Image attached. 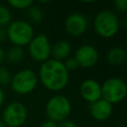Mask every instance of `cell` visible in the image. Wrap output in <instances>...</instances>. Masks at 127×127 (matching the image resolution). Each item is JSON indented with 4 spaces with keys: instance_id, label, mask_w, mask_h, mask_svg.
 <instances>
[{
    "instance_id": "cell-27",
    "label": "cell",
    "mask_w": 127,
    "mask_h": 127,
    "mask_svg": "<svg viewBox=\"0 0 127 127\" xmlns=\"http://www.w3.org/2000/svg\"><path fill=\"white\" fill-rule=\"evenodd\" d=\"M0 127H7V126L4 124V122H3L2 120H0Z\"/></svg>"
},
{
    "instance_id": "cell-25",
    "label": "cell",
    "mask_w": 127,
    "mask_h": 127,
    "mask_svg": "<svg viewBox=\"0 0 127 127\" xmlns=\"http://www.w3.org/2000/svg\"><path fill=\"white\" fill-rule=\"evenodd\" d=\"M4 101H5V93L2 89V87H0V107L3 105Z\"/></svg>"
},
{
    "instance_id": "cell-17",
    "label": "cell",
    "mask_w": 127,
    "mask_h": 127,
    "mask_svg": "<svg viewBox=\"0 0 127 127\" xmlns=\"http://www.w3.org/2000/svg\"><path fill=\"white\" fill-rule=\"evenodd\" d=\"M11 11L6 5L0 4V28H7L11 23Z\"/></svg>"
},
{
    "instance_id": "cell-6",
    "label": "cell",
    "mask_w": 127,
    "mask_h": 127,
    "mask_svg": "<svg viewBox=\"0 0 127 127\" xmlns=\"http://www.w3.org/2000/svg\"><path fill=\"white\" fill-rule=\"evenodd\" d=\"M126 95L127 84L121 77H109L101 84V98L105 99L112 105L121 102Z\"/></svg>"
},
{
    "instance_id": "cell-24",
    "label": "cell",
    "mask_w": 127,
    "mask_h": 127,
    "mask_svg": "<svg viewBox=\"0 0 127 127\" xmlns=\"http://www.w3.org/2000/svg\"><path fill=\"white\" fill-rule=\"evenodd\" d=\"M7 39V33L6 28H0V44L3 43Z\"/></svg>"
},
{
    "instance_id": "cell-16",
    "label": "cell",
    "mask_w": 127,
    "mask_h": 127,
    "mask_svg": "<svg viewBox=\"0 0 127 127\" xmlns=\"http://www.w3.org/2000/svg\"><path fill=\"white\" fill-rule=\"evenodd\" d=\"M27 12L28 15V19H29V23H34V24H39L44 20V11L42 10L41 7H39L38 5H32L31 7H29Z\"/></svg>"
},
{
    "instance_id": "cell-8",
    "label": "cell",
    "mask_w": 127,
    "mask_h": 127,
    "mask_svg": "<svg viewBox=\"0 0 127 127\" xmlns=\"http://www.w3.org/2000/svg\"><path fill=\"white\" fill-rule=\"evenodd\" d=\"M28 110L19 101L8 103L2 113V121L7 127H21L27 120Z\"/></svg>"
},
{
    "instance_id": "cell-1",
    "label": "cell",
    "mask_w": 127,
    "mask_h": 127,
    "mask_svg": "<svg viewBox=\"0 0 127 127\" xmlns=\"http://www.w3.org/2000/svg\"><path fill=\"white\" fill-rule=\"evenodd\" d=\"M38 78L48 90L61 91L68 83L69 72L63 62L50 59L41 64Z\"/></svg>"
},
{
    "instance_id": "cell-4",
    "label": "cell",
    "mask_w": 127,
    "mask_h": 127,
    "mask_svg": "<svg viewBox=\"0 0 127 127\" xmlns=\"http://www.w3.org/2000/svg\"><path fill=\"white\" fill-rule=\"evenodd\" d=\"M39 82L38 74L31 68H23L12 75L10 85L14 92L26 95L35 90Z\"/></svg>"
},
{
    "instance_id": "cell-10",
    "label": "cell",
    "mask_w": 127,
    "mask_h": 127,
    "mask_svg": "<svg viewBox=\"0 0 127 127\" xmlns=\"http://www.w3.org/2000/svg\"><path fill=\"white\" fill-rule=\"evenodd\" d=\"M87 29V19L79 12L69 14L64 21L65 32L72 37H79L85 33Z\"/></svg>"
},
{
    "instance_id": "cell-3",
    "label": "cell",
    "mask_w": 127,
    "mask_h": 127,
    "mask_svg": "<svg viewBox=\"0 0 127 127\" xmlns=\"http://www.w3.org/2000/svg\"><path fill=\"white\" fill-rule=\"evenodd\" d=\"M7 39L13 44V46L21 47L27 46L34 38V28L32 24L25 20H14L6 28Z\"/></svg>"
},
{
    "instance_id": "cell-9",
    "label": "cell",
    "mask_w": 127,
    "mask_h": 127,
    "mask_svg": "<svg viewBox=\"0 0 127 127\" xmlns=\"http://www.w3.org/2000/svg\"><path fill=\"white\" fill-rule=\"evenodd\" d=\"M73 57L76 60L79 67L89 68L97 64L99 54L94 46L85 44L76 49Z\"/></svg>"
},
{
    "instance_id": "cell-21",
    "label": "cell",
    "mask_w": 127,
    "mask_h": 127,
    "mask_svg": "<svg viewBox=\"0 0 127 127\" xmlns=\"http://www.w3.org/2000/svg\"><path fill=\"white\" fill-rule=\"evenodd\" d=\"M114 7L120 13H124L127 11V0H116L114 2Z\"/></svg>"
},
{
    "instance_id": "cell-18",
    "label": "cell",
    "mask_w": 127,
    "mask_h": 127,
    "mask_svg": "<svg viewBox=\"0 0 127 127\" xmlns=\"http://www.w3.org/2000/svg\"><path fill=\"white\" fill-rule=\"evenodd\" d=\"M33 4H34V2L32 0H10V1H8L9 6H11L13 8H16L18 10L28 9Z\"/></svg>"
},
{
    "instance_id": "cell-7",
    "label": "cell",
    "mask_w": 127,
    "mask_h": 127,
    "mask_svg": "<svg viewBox=\"0 0 127 127\" xmlns=\"http://www.w3.org/2000/svg\"><path fill=\"white\" fill-rule=\"evenodd\" d=\"M28 46V54L35 62L43 64L51 59L52 45L49 38L45 34L34 36Z\"/></svg>"
},
{
    "instance_id": "cell-14",
    "label": "cell",
    "mask_w": 127,
    "mask_h": 127,
    "mask_svg": "<svg viewBox=\"0 0 127 127\" xmlns=\"http://www.w3.org/2000/svg\"><path fill=\"white\" fill-rule=\"evenodd\" d=\"M106 61L110 65L119 66L127 61V52L125 48L121 46H116L108 50L106 54Z\"/></svg>"
},
{
    "instance_id": "cell-20",
    "label": "cell",
    "mask_w": 127,
    "mask_h": 127,
    "mask_svg": "<svg viewBox=\"0 0 127 127\" xmlns=\"http://www.w3.org/2000/svg\"><path fill=\"white\" fill-rule=\"evenodd\" d=\"M63 64H64V67L66 68V70L68 71V72H70V71H73V70H75V69H77L79 66H78V64H77V62H76V60L74 59V57L72 56H70V57H68L67 59H65L64 62H63Z\"/></svg>"
},
{
    "instance_id": "cell-23",
    "label": "cell",
    "mask_w": 127,
    "mask_h": 127,
    "mask_svg": "<svg viewBox=\"0 0 127 127\" xmlns=\"http://www.w3.org/2000/svg\"><path fill=\"white\" fill-rule=\"evenodd\" d=\"M39 127H57V123H55L54 121H51V120L47 119L44 122H42Z\"/></svg>"
},
{
    "instance_id": "cell-11",
    "label": "cell",
    "mask_w": 127,
    "mask_h": 127,
    "mask_svg": "<svg viewBox=\"0 0 127 127\" xmlns=\"http://www.w3.org/2000/svg\"><path fill=\"white\" fill-rule=\"evenodd\" d=\"M81 97L89 104L101 98V84L93 78L83 80L79 86Z\"/></svg>"
},
{
    "instance_id": "cell-15",
    "label": "cell",
    "mask_w": 127,
    "mask_h": 127,
    "mask_svg": "<svg viewBox=\"0 0 127 127\" xmlns=\"http://www.w3.org/2000/svg\"><path fill=\"white\" fill-rule=\"evenodd\" d=\"M23 59H24V50L23 48L17 46L11 47L5 53V57H4V60H6V62L11 64H19Z\"/></svg>"
},
{
    "instance_id": "cell-26",
    "label": "cell",
    "mask_w": 127,
    "mask_h": 127,
    "mask_svg": "<svg viewBox=\"0 0 127 127\" xmlns=\"http://www.w3.org/2000/svg\"><path fill=\"white\" fill-rule=\"evenodd\" d=\"M4 57H5V52H4L3 48H2L1 45H0V64H1L2 62L4 61Z\"/></svg>"
},
{
    "instance_id": "cell-22",
    "label": "cell",
    "mask_w": 127,
    "mask_h": 127,
    "mask_svg": "<svg viewBox=\"0 0 127 127\" xmlns=\"http://www.w3.org/2000/svg\"><path fill=\"white\" fill-rule=\"evenodd\" d=\"M57 127H78V125L72 120L65 119V120H64L62 122L57 123Z\"/></svg>"
},
{
    "instance_id": "cell-5",
    "label": "cell",
    "mask_w": 127,
    "mask_h": 127,
    "mask_svg": "<svg viewBox=\"0 0 127 127\" xmlns=\"http://www.w3.org/2000/svg\"><path fill=\"white\" fill-rule=\"evenodd\" d=\"M71 112V103L67 97L57 94L52 96L46 104V114L49 120L55 123L62 122L68 118Z\"/></svg>"
},
{
    "instance_id": "cell-2",
    "label": "cell",
    "mask_w": 127,
    "mask_h": 127,
    "mask_svg": "<svg viewBox=\"0 0 127 127\" xmlns=\"http://www.w3.org/2000/svg\"><path fill=\"white\" fill-rule=\"evenodd\" d=\"M95 33L104 39L114 37L120 28L118 16L111 10H102L98 12L93 20Z\"/></svg>"
},
{
    "instance_id": "cell-13",
    "label": "cell",
    "mask_w": 127,
    "mask_h": 127,
    "mask_svg": "<svg viewBox=\"0 0 127 127\" xmlns=\"http://www.w3.org/2000/svg\"><path fill=\"white\" fill-rule=\"evenodd\" d=\"M71 53V45L67 41H59L52 46L51 51V59L64 62L65 59L70 57Z\"/></svg>"
},
{
    "instance_id": "cell-12",
    "label": "cell",
    "mask_w": 127,
    "mask_h": 127,
    "mask_svg": "<svg viewBox=\"0 0 127 127\" xmlns=\"http://www.w3.org/2000/svg\"><path fill=\"white\" fill-rule=\"evenodd\" d=\"M112 104L103 98H100L89 104V113L96 121H106L112 114Z\"/></svg>"
},
{
    "instance_id": "cell-19",
    "label": "cell",
    "mask_w": 127,
    "mask_h": 127,
    "mask_svg": "<svg viewBox=\"0 0 127 127\" xmlns=\"http://www.w3.org/2000/svg\"><path fill=\"white\" fill-rule=\"evenodd\" d=\"M11 78H12V75L10 73V70L6 66L0 65V87L10 84Z\"/></svg>"
}]
</instances>
